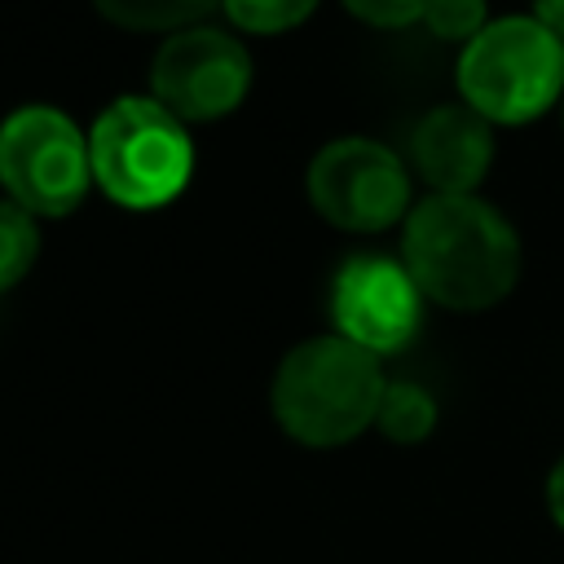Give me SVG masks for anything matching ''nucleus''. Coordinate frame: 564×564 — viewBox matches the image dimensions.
Here are the masks:
<instances>
[{
  "instance_id": "17",
  "label": "nucleus",
  "mask_w": 564,
  "mask_h": 564,
  "mask_svg": "<svg viewBox=\"0 0 564 564\" xmlns=\"http://www.w3.org/2000/svg\"><path fill=\"white\" fill-rule=\"evenodd\" d=\"M560 44H564V0H533V9H529Z\"/></svg>"
},
{
  "instance_id": "9",
  "label": "nucleus",
  "mask_w": 564,
  "mask_h": 564,
  "mask_svg": "<svg viewBox=\"0 0 564 564\" xmlns=\"http://www.w3.org/2000/svg\"><path fill=\"white\" fill-rule=\"evenodd\" d=\"M405 154L432 194H476L494 167V123L467 101L432 106L410 128Z\"/></svg>"
},
{
  "instance_id": "3",
  "label": "nucleus",
  "mask_w": 564,
  "mask_h": 564,
  "mask_svg": "<svg viewBox=\"0 0 564 564\" xmlns=\"http://www.w3.org/2000/svg\"><path fill=\"white\" fill-rule=\"evenodd\" d=\"M88 154L101 194L128 212L167 207L194 176V141L154 97H115L88 128Z\"/></svg>"
},
{
  "instance_id": "16",
  "label": "nucleus",
  "mask_w": 564,
  "mask_h": 564,
  "mask_svg": "<svg viewBox=\"0 0 564 564\" xmlns=\"http://www.w3.org/2000/svg\"><path fill=\"white\" fill-rule=\"evenodd\" d=\"M546 516L555 520V529H564V454L555 458V467L546 476Z\"/></svg>"
},
{
  "instance_id": "6",
  "label": "nucleus",
  "mask_w": 564,
  "mask_h": 564,
  "mask_svg": "<svg viewBox=\"0 0 564 564\" xmlns=\"http://www.w3.org/2000/svg\"><path fill=\"white\" fill-rule=\"evenodd\" d=\"M304 194L313 212L344 234H383L414 207L405 159L370 137L326 141L304 172Z\"/></svg>"
},
{
  "instance_id": "15",
  "label": "nucleus",
  "mask_w": 564,
  "mask_h": 564,
  "mask_svg": "<svg viewBox=\"0 0 564 564\" xmlns=\"http://www.w3.org/2000/svg\"><path fill=\"white\" fill-rule=\"evenodd\" d=\"M357 22L366 26H379V31H397V26H410L423 18L427 0H339Z\"/></svg>"
},
{
  "instance_id": "13",
  "label": "nucleus",
  "mask_w": 564,
  "mask_h": 564,
  "mask_svg": "<svg viewBox=\"0 0 564 564\" xmlns=\"http://www.w3.org/2000/svg\"><path fill=\"white\" fill-rule=\"evenodd\" d=\"M322 0H220L225 18L251 35H282L313 18Z\"/></svg>"
},
{
  "instance_id": "5",
  "label": "nucleus",
  "mask_w": 564,
  "mask_h": 564,
  "mask_svg": "<svg viewBox=\"0 0 564 564\" xmlns=\"http://www.w3.org/2000/svg\"><path fill=\"white\" fill-rule=\"evenodd\" d=\"M0 185L31 216H66L93 181L88 137L57 106H18L0 123Z\"/></svg>"
},
{
  "instance_id": "2",
  "label": "nucleus",
  "mask_w": 564,
  "mask_h": 564,
  "mask_svg": "<svg viewBox=\"0 0 564 564\" xmlns=\"http://www.w3.org/2000/svg\"><path fill=\"white\" fill-rule=\"evenodd\" d=\"M383 388L388 379L375 352L344 335H313L278 361L269 410L291 441L308 449H335L375 427Z\"/></svg>"
},
{
  "instance_id": "4",
  "label": "nucleus",
  "mask_w": 564,
  "mask_h": 564,
  "mask_svg": "<svg viewBox=\"0 0 564 564\" xmlns=\"http://www.w3.org/2000/svg\"><path fill=\"white\" fill-rule=\"evenodd\" d=\"M458 101L489 123H533L564 101V44L533 18L507 13L463 44L454 66Z\"/></svg>"
},
{
  "instance_id": "7",
  "label": "nucleus",
  "mask_w": 564,
  "mask_h": 564,
  "mask_svg": "<svg viewBox=\"0 0 564 564\" xmlns=\"http://www.w3.org/2000/svg\"><path fill=\"white\" fill-rule=\"evenodd\" d=\"M251 88V53L220 26H185L167 35L150 62V97L181 123H212L242 106Z\"/></svg>"
},
{
  "instance_id": "10",
  "label": "nucleus",
  "mask_w": 564,
  "mask_h": 564,
  "mask_svg": "<svg viewBox=\"0 0 564 564\" xmlns=\"http://www.w3.org/2000/svg\"><path fill=\"white\" fill-rule=\"evenodd\" d=\"M93 9L123 31H163L176 35L185 26H198L207 13L220 9V0H93Z\"/></svg>"
},
{
  "instance_id": "11",
  "label": "nucleus",
  "mask_w": 564,
  "mask_h": 564,
  "mask_svg": "<svg viewBox=\"0 0 564 564\" xmlns=\"http://www.w3.org/2000/svg\"><path fill=\"white\" fill-rule=\"evenodd\" d=\"M375 427H379L388 441H397V445H419V441H427L432 427H436V401H432V392H427L423 383H414V379H392V383L383 388Z\"/></svg>"
},
{
  "instance_id": "18",
  "label": "nucleus",
  "mask_w": 564,
  "mask_h": 564,
  "mask_svg": "<svg viewBox=\"0 0 564 564\" xmlns=\"http://www.w3.org/2000/svg\"><path fill=\"white\" fill-rule=\"evenodd\" d=\"M560 128H564V101H560Z\"/></svg>"
},
{
  "instance_id": "14",
  "label": "nucleus",
  "mask_w": 564,
  "mask_h": 564,
  "mask_svg": "<svg viewBox=\"0 0 564 564\" xmlns=\"http://www.w3.org/2000/svg\"><path fill=\"white\" fill-rule=\"evenodd\" d=\"M436 40L467 44L489 26V0H427L419 18Z\"/></svg>"
},
{
  "instance_id": "12",
  "label": "nucleus",
  "mask_w": 564,
  "mask_h": 564,
  "mask_svg": "<svg viewBox=\"0 0 564 564\" xmlns=\"http://www.w3.org/2000/svg\"><path fill=\"white\" fill-rule=\"evenodd\" d=\"M40 256V229L26 207L13 198H0V295L13 291Z\"/></svg>"
},
{
  "instance_id": "8",
  "label": "nucleus",
  "mask_w": 564,
  "mask_h": 564,
  "mask_svg": "<svg viewBox=\"0 0 564 564\" xmlns=\"http://www.w3.org/2000/svg\"><path fill=\"white\" fill-rule=\"evenodd\" d=\"M423 317V291L401 260L352 256L330 282V322L335 335L361 344L366 352H401Z\"/></svg>"
},
{
  "instance_id": "1",
  "label": "nucleus",
  "mask_w": 564,
  "mask_h": 564,
  "mask_svg": "<svg viewBox=\"0 0 564 564\" xmlns=\"http://www.w3.org/2000/svg\"><path fill=\"white\" fill-rule=\"evenodd\" d=\"M401 264L423 300L449 313H485L516 291L524 247L516 225L480 194H427L405 216Z\"/></svg>"
}]
</instances>
